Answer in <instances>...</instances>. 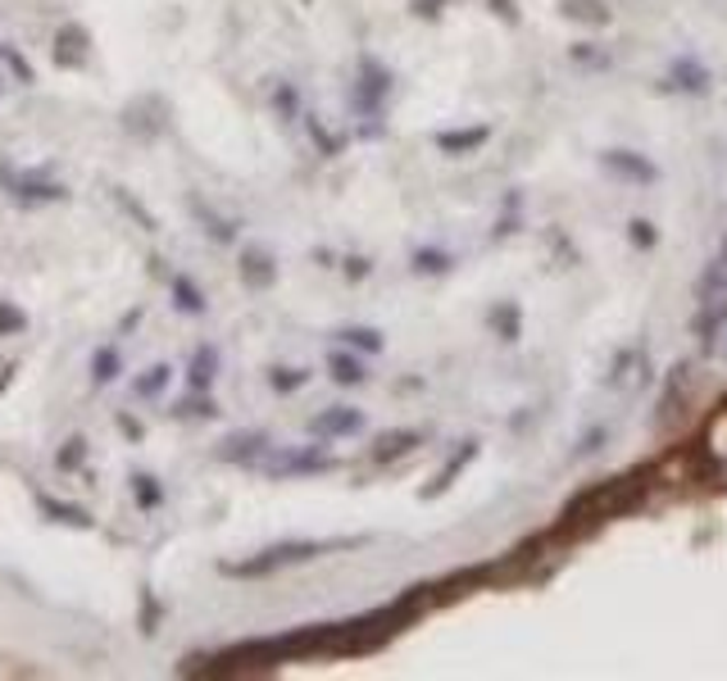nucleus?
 <instances>
[{"instance_id":"f8f14e48","label":"nucleus","mask_w":727,"mask_h":681,"mask_svg":"<svg viewBox=\"0 0 727 681\" xmlns=\"http://www.w3.org/2000/svg\"><path fill=\"white\" fill-rule=\"evenodd\" d=\"M174 291H178V310H187V314H201V310H205V300H201V291H195L191 282H178Z\"/></svg>"},{"instance_id":"4468645a","label":"nucleus","mask_w":727,"mask_h":681,"mask_svg":"<svg viewBox=\"0 0 727 681\" xmlns=\"http://www.w3.org/2000/svg\"><path fill=\"white\" fill-rule=\"evenodd\" d=\"M333 368H337V378H342V382H359V378H363L355 359H337V355H333Z\"/></svg>"},{"instance_id":"f257e3e1","label":"nucleus","mask_w":727,"mask_h":681,"mask_svg":"<svg viewBox=\"0 0 727 681\" xmlns=\"http://www.w3.org/2000/svg\"><path fill=\"white\" fill-rule=\"evenodd\" d=\"M723 319H727V259H714L709 272L701 278V319H696V327L705 332V340H714Z\"/></svg>"},{"instance_id":"ddd939ff","label":"nucleus","mask_w":727,"mask_h":681,"mask_svg":"<svg viewBox=\"0 0 727 681\" xmlns=\"http://www.w3.org/2000/svg\"><path fill=\"white\" fill-rule=\"evenodd\" d=\"M164 387H169V368L159 364V368H150V378H142V382H137V395H159Z\"/></svg>"},{"instance_id":"0eeeda50","label":"nucleus","mask_w":727,"mask_h":681,"mask_svg":"<svg viewBox=\"0 0 727 681\" xmlns=\"http://www.w3.org/2000/svg\"><path fill=\"white\" fill-rule=\"evenodd\" d=\"M91 368H96V372H91L96 387H105V382H114V378H119V355L101 346V350H96V359H91Z\"/></svg>"},{"instance_id":"7ed1b4c3","label":"nucleus","mask_w":727,"mask_h":681,"mask_svg":"<svg viewBox=\"0 0 727 681\" xmlns=\"http://www.w3.org/2000/svg\"><path fill=\"white\" fill-rule=\"evenodd\" d=\"M82 59H87V32H82V27H64V32H59L55 64H59V68H78Z\"/></svg>"},{"instance_id":"9d476101","label":"nucleus","mask_w":727,"mask_h":681,"mask_svg":"<svg viewBox=\"0 0 727 681\" xmlns=\"http://www.w3.org/2000/svg\"><path fill=\"white\" fill-rule=\"evenodd\" d=\"M23 327H27V314L19 310V304L0 300V336H5V332H23Z\"/></svg>"},{"instance_id":"2eb2a0df","label":"nucleus","mask_w":727,"mask_h":681,"mask_svg":"<svg viewBox=\"0 0 727 681\" xmlns=\"http://www.w3.org/2000/svg\"><path fill=\"white\" fill-rule=\"evenodd\" d=\"M0 59H10V64H14V74H19L23 82H27V64H23V59H19L14 51H5V46H0Z\"/></svg>"},{"instance_id":"f03ea898","label":"nucleus","mask_w":727,"mask_h":681,"mask_svg":"<svg viewBox=\"0 0 727 681\" xmlns=\"http://www.w3.org/2000/svg\"><path fill=\"white\" fill-rule=\"evenodd\" d=\"M318 550H323V545H278V550L259 555V559H250V563H233V568H223V572H233V577H259V572H273V568H287V563L314 559Z\"/></svg>"},{"instance_id":"1a4fd4ad","label":"nucleus","mask_w":727,"mask_h":681,"mask_svg":"<svg viewBox=\"0 0 727 681\" xmlns=\"http://www.w3.org/2000/svg\"><path fill=\"white\" fill-rule=\"evenodd\" d=\"M82 464H87V440L69 436V440H64V450H59V468L69 472V468H82Z\"/></svg>"},{"instance_id":"423d86ee","label":"nucleus","mask_w":727,"mask_h":681,"mask_svg":"<svg viewBox=\"0 0 727 681\" xmlns=\"http://www.w3.org/2000/svg\"><path fill=\"white\" fill-rule=\"evenodd\" d=\"M10 182L19 187V200H64V187H46V182H27V178H14Z\"/></svg>"},{"instance_id":"20e7f679","label":"nucleus","mask_w":727,"mask_h":681,"mask_svg":"<svg viewBox=\"0 0 727 681\" xmlns=\"http://www.w3.org/2000/svg\"><path fill=\"white\" fill-rule=\"evenodd\" d=\"M37 504L46 509V514H51L55 523H74V527H91V518H87V509H78V504H64V500H51V495H37Z\"/></svg>"},{"instance_id":"9b49d317","label":"nucleus","mask_w":727,"mask_h":681,"mask_svg":"<svg viewBox=\"0 0 727 681\" xmlns=\"http://www.w3.org/2000/svg\"><path fill=\"white\" fill-rule=\"evenodd\" d=\"M314 427L318 432H355L359 427V414H323Z\"/></svg>"},{"instance_id":"6e6552de","label":"nucleus","mask_w":727,"mask_h":681,"mask_svg":"<svg viewBox=\"0 0 727 681\" xmlns=\"http://www.w3.org/2000/svg\"><path fill=\"white\" fill-rule=\"evenodd\" d=\"M132 495H137V504H142V509H155V504L164 500V491L155 487V477H146V472L132 477Z\"/></svg>"},{"instance_id":"39448f33","label":"nucleus","mask_w":727,"mask_h":681,"mask_svg":"<svg viewBox=\"0 0 727 681\" xmlns=\"http://www.w3.org/2000/svg\"><path fill=\"white\" fill-rule=\"evenodd\" d=\"M214 368H219V355H214L210 346H201V350H195V364H191V387H195V391H210Z\"/></svg>"}]
</instances>
